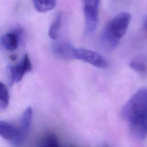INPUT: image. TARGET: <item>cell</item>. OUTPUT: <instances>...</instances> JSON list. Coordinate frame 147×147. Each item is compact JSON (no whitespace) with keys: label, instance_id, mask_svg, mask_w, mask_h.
Returning <instances> with one entry per match:
<instances>
[{"label":"cell","instance_id":"5b68a950","mask_svg":"<svg viewBox=\"0 0 147 147\" xmlns=\"http://www.w3.org/2000/svg\"><path fill=\"white\" fill-rule=\"evenodd\" d=\"M32 69V65L29 55L25 54L21 61L8 67V72L11 83H17L21 80L24 75Z\"/></svg>","mask_w":147,"mask_h":147},{"label":"cell","instance_id":"30bf717a","mask_svg":"<svg viewBox=\"0 0 147 147\" xmlns=\"http://www.w3.org/2000/svg\"><path fill=\"white\" fill-rule=\"evenodd\" d=\"M61 22L62 14L61 12H59L55 17L48 30V36L51 39L56 40L58 38Z\"/></svg>","mask_w":147,"mask_h":147},{"label":"cell","instance_id":"8fae6325","mask_svg":"<svg viewBox=\"0 0 147 147\" xmlns=\"http://www.w3.org/2000/svg\"><path fill=\"white\" fill-rule=\"evenodd\" d=\"M35 9L40 13L52 10L56 3V0H32Z\"/></svg>","mask_w":147,"mask_h":147},{"label":"cell","instance_id":"4fadbf2b","mask_svg":"<svg viewBox=\"0 0 147 147\" xmlns=\"http://www.w3.org/2000/svg\"><path fill=\"white\" fill-rule=\"evenodd\" d=\"M129 66L134 71L141 74L145 73L147 70L146 64L139 60H134L131 61L129 63Z\"/></svg>","mask_w":147,"mask_h":147},{"label":"cell","instance_id":"ba28073f","mask_svg":"<svg viewBox=\"0 0 147 147\" xmlns=\"http://www.w3.org/2000/svg\"><path fill=\"white\" fill-rule=\"evenodd\" d=\"M75 48L69 42L61 41L55 42L52 47L53 54L59 59L63 60H70L73 57V51Z\"/></svg>","mask_w":147,"mask_h":147},{"label":"cell","instance_id":"9c48e42d","mask_svg":"<svg viewBox=\"0 0 147 147\" xmlns=\"http://www.w3.org/2000/svg\"><path fill=\"white\" fill-rule=\"evenodd\" d=\"M17 135V127L7 122L0 121V136L11 142L16 138Z\"/></svg>","mask_w":147,"mask_h":147},{"label":"cell","instance_id":"277c9868","mask_svg":"<svg viewBox=\"0 0 147 147\" xmlns=\"http://www.w3.org/2000/svg\"><path fill=\"white\" fill-rule=\"evenodd\" d=\"M73 57L98 68L107 67V60L100 54L86 48H74Z\"/></svg>","mask_w":147,"mask_h":147},{"label":"cell","instance_id":"52a82bcc","mask_svg":"<svg viewBox=\"0 0 147 147\" xmlns=\"http://www.w3.org/2000/svg\"><path fill=\"white\" fill-rule=\"evenodd\" d=\"M22 35V29L17 28L2 35L0 38V44L6 50L10 52L14 51L17 49Z\"/></svg>","mask_w":147,"mask_h":147},{"label":"cell","instance_id":"7a4b0ae2","mask_svg":"<svg viewBox=\"0 0 147 147\" xmlns=\"http://www.w3.org/2000/svg\"><path fill=\"white\" fill-rule=\"evenodd\" d=\"M121 115L129 123L147 121V88L139 90L129 99L122 109Z\"/></svg>","mask_w":147,"mask_h":147},{"label":"cell","instance_id":"3957f363","mask_svg":"<svg viewBox=\"0 0 147 147\" xmlns=\"http://www.w3.org/2000/svg\"><path fill=\"white\" fill-rule=\"evenodd\" d=\"M100 0H83L86 34L92 33L99 22V4Z\"/></svg>","mask_w":147,"mask_h":147},{"label":"cell","instance_id":"5bb4252c","mask_svg":"<svg viewBox=\"0 0 147 147\" xmlns=\"http://www.w3.org/2000/svg\"><path fill=\"white\" fill-rule=\"evenodd\" d=\"M144 27H145V29L147 32V18L145 20V22H144Z\"/></svg>","mask_w":147,"mask_h":147},{"label":"cell","instance_id":"8992f818","mask_svg":"<svg viewBox=\"0 0 147 147\" xmlns=\"http://www.w3.org/2000/svg\"><path fill=\"white\" fill-rule=\"evenodd\" d=\"M33 116V111L30 107H27L24 111L20 121V126L18 128V135L16 138L11 142L13 147H20L21 146L26 137L29 130Z\"/></svg>","mask_w":147,"mask_h":147},{"label":"cell","instance_id":"7c38bea8","mask_svg":"<svg viewBox=\"0 0 147 147\" xmlns=\"http://www.w3.org/2000/svg\"><path fill=\"white\" fill-rule=\"evenodd\" d=\"M9 103V93L6 86L0 82V109H5Z\"/></svg>","mask_w":147,"mask_h":147},{"label":"cell","instance_id":"6da1fadb","mask_svg":"<svg viewBox=\"0 0 147 147\" xmlns=\"http://www.w3.org/2000/svg\"><path fill=\"white\" fill-rule=\"evenodd\" d=\"M131 18L129 13L121 12L110 21L101 34L102 44L108 48L115 47L125 35Z\"/></svg>","mask_w":147,"mask_h":147}]
</instances>
